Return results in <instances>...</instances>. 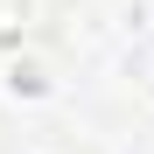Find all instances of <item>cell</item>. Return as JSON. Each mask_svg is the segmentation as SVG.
<instances>
[{
  "mask_svg": "<svg viewBox=\"0 0 154 154\" xmlns=\"http://www.w3.org/2000/svg\"><path fill=\"white\" fill-rule=\"evenodd\" d=\"M56 91V63L42 56V49H14V56H0V98L7 105H42V98Z\"/></svg>",
  "mask_w": 154,
  "mask_h": 154,
  "instance_id": "6da1fadb",
  "label": "cell"
},
{
  "mask_svg": "<svg viewBox=\"0 0 154 154\" xmlns=\"http://www.w3.org/2000/svg\"><path fill=\"white\" fill-rule=\"evenodd\" d=\"M35 28H42V0H0V56L28 49Z\"/></svg>",
  "mask_w": 154,
  "mask_h": 154,
  "instance_id": "7a4b0ae2",
  "label": "cell"
},
{
  "mask_svg": "<svg viewBox=\"0 0 154 154\" xmlns=\"http://www.w3.org/2000/svg\"><path fill=\"white\" fill-rule=\"evenodd\" d=\"M126 77H133V91L154 105V35H140V42H133V56H126Z\"/></svg>",
  "mask_w": 154,
  "mask_h": 154,
  "instance_id": "3957f363",
  "label": "cell"
},
{
  "mask_svg": "<svg viewBox=\"0 0 154 154\" xmlns=\"http://www.w3.org/2000/svg\"><path fill=\"white\" fill-rule=\"evenodd\" d=\"M28 154H91V147H77V140H35Z\"/></svg>",
  "mask_w": 154,
  "mask_h": 154,
  "instance_id": "277c9868",
  "label": "cell"
}]
</instances>
